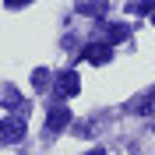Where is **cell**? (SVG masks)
Returning <instances> with one entry per match:
<instances>
[{
  "label": "cell",
  "mask_w": 155,
  "mask_h": 155,
  "mask_svg": "<svg viewBox=\"0 0 155 155\" xmlns=\"http://www.w3.org/2000/svg\"><path fill=\"white\" fill-rule=\"evenodd\" d=\"M81 14H102V11H106V4H81Z\"/></svg>",
  "instance_id": "obj_7"
},
{
  "label": "cell",
  "mask_w": 155,
  "mask_h": 155,
  "mask_svg": "<svg viewBox=\"0 0 155 155\" xmlns=\"http://www.w3.org/2000/svg\"><path fill=\"white\" fill-rule=\"evenodd\" d=\"M134 14H155V4H130Z\"/></svg>",
  "instance_id": "obj_8"
},
{
  "label": "cell",
  "mask_w": 155,
  "mask_h": 155,
  "mask_svg": "<svg viewBox=\"0 0 155 155\" xmlns=\"http://www.w3.org/2000/svg\"><path fill=\"white\" fill-rule=\"evenodd\" d=\"M4 106H7V109H18V116H25V109H21V95H18L11 85L4 88Z\"/></svg>",
  "instance_id": "obj_5"
},
{
  "label": "cell",
  "mask_w": 155,
  "mask_h": 155,
  "mask_svg": "<svg viewBox=\"0 0 155 155\" xmlns=\"http://www.w3.org/2000/svg\"><path fill=\"white\" fill-rule=\"evenodd\" d=\"M88 155H106V152H102V148H95V152H88Z\"/></svg>",
  "instance_id": "obj_9"
},
{
  "label": "cell",
  "mask_w": 155,
  "mask_h": 155,
  "mask_svg": "<svg viewBox=\"0 0 155 155\" xmlns=\"http://www.w3.org/2000/svg\"><path fill=\"white\" fill-rule=\"evenodd\" d=\"M25 137V116H7V120H0V141L4 145H14Z\"/></svg>",
  "instance_id": "obj_1"
},
{
  "label": "cell",
  "mask_w": 155,
  "mask_h": 155,
  "mask_svg": "<svg viewBox=\"0 0 155 155\" xmlns=\"http://www.w3.org/2000/svg\"><path fill=\"white\" fill-rule=\"evenodd\" d=\"M85 60L88 64H109L113 60V46L109 42H92V46H85Z\"/></svg>",
  "instance_id": "obj_4"
},
{
  "label": "cell",
  "mask_w": 155,
  "mask_h": 155,
  "mask_svg": "<svg viewBox=\"0 0 155 155\" xmlns=\"http://www.w3.org/2000/svg\"><path fill=\"white\" fill-rule=\"evenodd\" d=\"M152 25H155V14H152Z\"/></svg>",
  "instance_id": "obj_10"
},
{
  "label": "cell",
  "mask_w": 155,
  "mask_h": 155,
  "mask_svg": "<svg viewBox=\"0 0 155 155\" xmlns=\"http://www.w3.org/2000/svg\"><path fill=\"white\" fill-rule=\"evenodd\" d=\"M32 85H35V88H46V85H49V71H42V67H39L35 74H32Z\"/></svg>",
  "instance_id": "obj_6"
},
{
  "label": "cell",
  "mask_w": 155,
  "mask_h": 155,
  "mask_svg": "<svg viewBox=\"0 0 155 155\" xmlns=\"http://www.w3.org/2000/svg\"><path fill=\"white\" fill-rule=\"evenodd\" d=\"M67 124H71V109L64 106V102H57V106L46 113V130H49V134H57V130H64Z\"/></svg>",
  "instance_id": "obj_2"
},
{
  "label": "cell",
  "mask_w": 155,
  "mask_h": 155,
  "mask_svg": "<svg viewBox=\"0 0 155 155\" xmlns=\"http://www.w3.org/2000/svg\"><path fill=\"white\" fill-rule=\"evenodd\" d=\"M57 92H60L64 99L78 95V92H81V78H78L74 71H60V74H57Z\"/></svg>",
  "instance_id": "obj_3"
}]
</instances>
